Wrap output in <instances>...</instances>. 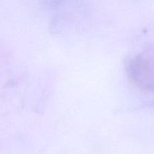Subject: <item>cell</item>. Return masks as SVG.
I'll return each instance as SVG.
<instances>
[{
	"label": "cell",
	"mask_w": 154,
	"mask_h": 154,
	"mask_svg": "<svg viewBox=\"0 0 154 154\" xmlns=\"http://www.w3.org/2000/svg\"><path fill=\"white\" fill-rule=\"evenodd\" d=\"M127 72L133 84L154 93V51H145L133 57L128 62Z\"/></svg>",
	"instance_id": "cell-1"
}]
</instances>
